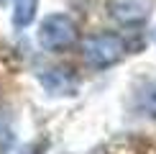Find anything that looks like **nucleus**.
Masks as SVG:
<instances>
[{
	"label": "nucleus",
	"mask_w": 156,
	"mask_h": 154,
	"mask_svg": "<svg viewBox=\"0 0 156 154\" xmlns=\"http://www.w3.org/2000/svg\"><path fill=\"white\" fill-rule=\"evenodd\" d=\"M126 54V44L118 34H92L82 41V59L90 64L92 69H105L118 64Z\"/></svg>",
	"instance_id": "1"
},
{
	"label": "nucleus",
	"mask_w": 156,
	"mask_h": 154,
	"mask_svg": "<svg viewBox=\"0 0 156 154\" xmlns=\"http://www.w3.org/2000/svg\"><path fill=\"white\" fill-rule=\"evenodd\" d=\"M38 10V0H16L13 3V26L16 28H26L34 23Z\"/></svg>",
	"instance_id": "5"
},
{
	"label": "nucleus",
	"mask_w": 156,
	"mask_h": 154,
	"mask_svg": "<svg viewBox=\"0 0 156 154\" xmlns=\"http://www.w3.org/2000/svg\"><path fill=\"white\" fill-rule=\"evenodd\" d=\"M10 141H13V134H10V126H8V121L0 116V152H5L10 146Z\"/></svg>",
	"instance_id": "6"
},
{
	"label": "nucleus",
	"mask_w": 156,
	"mask_h": 154,
	"mask_svg": "<svg viewBox=\"0 0 156 154\" xmlns=\"http://www.w3.org/2000/svg\"><path fill=\"white\" fill-rule=\"evenodd\" d=\"M156 0H108V16L120 26H141L148 21Z\"/></svg>",
	"instance_id": "3"
},
{
	"label": "nucleus",
	"mask_w": 156,
	"mask_h": 154,
	"mask_svg": "<svg viewBox=\"0 0 156 154\" xmlns=\"http://www.w3.org/2000/svg\"><path fill=\"white\" fill-rule=\"evenodd\" d=\"M38 41L46 51H67L77 44V21L67 13H54L38 26Z\"/></svg>",
	"instance_id": "2"
},
{
	"label": "nucleus",
	"mask_w": 156,
	"mask_h": 154,
	"mask_svg": "<svg viewBox=\"0 0 156 154\" xmlns=\"http://www.w3.org/2000/svg\"><path fill=\"white\" fill-rule=\"evenodd\" d=\"M41 85L51 95H74L77 87H80V80L64 67H51V69H44Z\"/></svg>",
	"instance_id": "4"
}]
</instances>
